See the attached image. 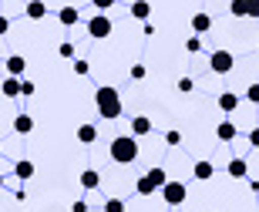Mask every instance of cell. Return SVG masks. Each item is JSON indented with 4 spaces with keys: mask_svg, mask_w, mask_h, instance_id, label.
Returning a JSON list of instances; mask_svg holds the SVG:
<instances>
[{
    "mask_svg": "<svg viewBox=\"0 0 259 212\" xmlns=\"http://www.w3.org/2000/svg\"><path fill=\"white\" fill-rule=\"evenodd\" d=\"M179 91H182V95H192V91H195V81H192V77H182V81H179Z\"/></svg>",
    "mask_w": 259,
    "mask_h": 212,
    "instance_id": "27",
    "label": "cell"
},
{
    "mask_svg": "<svg viewBox=\"0 0 259 212\" xmlns=\"http://www.w3.org/2000/svg\"><path fill=\"white\" fill-rule=\"evenodd\" d=\"M185 51H189V54H199V51H202V37H199V34H192V37L185 40Z\"/></svg>",
    "mask_w": 259,
    "mask_h": 212,
    "instance_id": "23",
    "label": "cell"
},
{
    "mask_svg": "<svg viewBox=\"0 0 259 212\" xmlns=\"http://www.w3.org/2000/svg\"><path fill=\"white\" fill-rule=\"evenodd\" d=\"M0 152H4V145H0Z\"/></svg>",
    "mask_w": 259,
    "mask_h": 212,
    "instance_id": "39",
    "label": "cell"
},
{
    "mask_svg": "<svg viewBox=\"0 0 259 212\" xmlns=\"http://www.w3.org/2000/svg\"><path fill=\"white\" fill-rule=\"evenodd\" d=\"M98 138V128L95 125H77V142L81 145H91Z\"/></svg>",
    "mask_w": 259,
    "mask_h": 212,
    "instance_id": "19",
    "label": "cell"
},
{
    "mask_svg": "<svg viewBox=\"0 0 259 212\" xmlns=\"http://www.w3.org/2000/svg\"><path fill=\"white\" fill-rule=\"evenodd\" d=\"M88 71H91V68H88V61H74V74H81V77H84Z\"/></svg>",
    "mask_w": 259,
    "mask_h": 212,
    "instance_id": "34",
    "label": "cell"
},
{
    "mask_svg": "<svg viewBox=\"0 0 259 212\" xmlns=\"http://www.w3.org/2000/svg\"><path fill=\"white\" fill-rule=\"evenodd\" d=\"M162 195L168 205H182L185 195H189V189H185V182H175V179H168V182L162 185Z\"/></svg>",
    "mask_w": 259,
    "mask_h": 212,
    "instance_id": "5",
    "label": "cell"
},
{
    "mask_svg": "<svg viewBox=\"0 0 259 212\" xmlns=\"http://www.w3.org/2000/svg\"><path fill=\"white\" fill-rule=\"evenodd\" d=\"M91 4H95V10H101V14L115 7V0H91Z\"/></svg>",
    "mask_w": 259,
    "mask_h": 212,
    "instance_id": "28",
    "label": "cell"
},
{
    "mask_svg": "<svg viewBox=\"0 0 259 212\" xmlns=\"http://www.w3.org/2000/svg\"><path fill=\"white\" fill-rule=\"evenodd\" d=\"M145 175L152 179V185H155V189H162V185L168 182V172H165V168H158V165H155V168H148Z\"/></svg>",
    "mask_w": 259,
    "mask_h": 212,
    "instance_id": "21",
    "label": "cell"
},
{
    "mask_svg": "<svg viewBox=\"0 0 259 212\" xmlns=\"http://www.w3.org/2000/svg\"><path fill=\"white\" fill-rule=\"evenodd\" d=\"M145 74H148V68H145V64H135V68H132V77H135V81H142Z\"/></svg>",
    "mask_w": 259,
    "mask_h": 212,
    "instance_id": "29",
    "label": "cell"
},
{
    "mask_svg": "<svg viewBox=\"0 0 259 212\" xmlns=\"http://www.w3.org/2000/svg\"><path fill=\"white\" fill-rule=\"evenodd\" d=\"M14 132H17V135H30V132H34V118L30 115H17L14 118Z\"/></svg>",
    "mask_w": 259,
    "mask_h": 212,
    "instance_id": "12",
    "label": "cell"
},
{
    "mask_svg": "<svg viewBox=\"0 0 259 212\" xmlns=\"http://www.w3.org/2000/svg\"><path fill=\"white\" fill-rule=\"evenodd\" d=\"M105 212H125V202H121V199H108Z\"/></svg>",
    "mask_w": 259,
    "mask_h": 212,
    "instance_id": "26",
    "label": "cell"
},
{
    "mask_svg": "<svg viewBox=\"0 0 259 212\" xmlns=\"http://www.w3.org/2000/svg\"><path fill=\"white\" fill-rule=\"evenodd\" d=\"M212 175H215V165H212V162H205V158L195 162V179H199V182H209Z\"/></svg>",
    "mask_w": 259,
    "mask_h": 212,
    "instance_id": "13",
    "label": "cell"
},
{
    "mask_svg": "<svg viewBox=\"0 0 259 212\" xmlns=\"http://www.w3.org/2000/svg\"><path fill=\"white\" fill-rule=\"evenodd\" d=\"M58 20L64 24V27H74L77 20H81V14H77V7H61L58 10Z\"/></svg>",
    "mask_w": 259,
    "mask_h": 212,
    "instance_id": "8",
    "label": "cell"
},
{
    "mask_svg": "<svg viewBox=\"0 0 259 212\" xmlns=\"http://www.w3.org/2000/svg\"><path fill=\"white\" fill-rule=\"evenodd\" d=\"M229 14H232V17H246V0H232Z\"/></svg>",
    "mask_w": 259,
    "mask_h": 212,
    "instance_id": "24",
    "label": "cell"
},
{
    "mask_svg": "<svg viewBox=\"0 0 259 212\" xmlns=\"http://www.w3.org/2000/svg\"><path fill=\"white\" fill-rule=\"evenodd\" d=\"M95 105H98V115L108 118V121L121 118V95H118L111 84H101V88L95 91Z\"/></svg>",
    "mask_w": 259,
    "mask_h": 212,
    "instance_id": "1",
    "label": "cell"
},
{
    "mask_svg": "<svg viewBox=\"0 0 259 212\" xmlns=\"http://www.w3.org/2000/svg\"><path fill=\"white\" fill-rule=\"evenodd\" d=\"M111 30H115V20L108 17V14H95V17H88V37L105 40V37H111Z\"/></svg>",
    "mask_w": 259,
    "mask_h": 212,
    "instance_id": "3",
    "label": "cell"
},
{
    "mask_svg": "<svg viewBox=\"0 0 259 212\" xmlns=\"http://www.w3.org/2000/svg\"><path fill=\"white\" fill-rule=\"evenodd\" d=\"M152 132V118H145V115H138V118H132V135L138 138V135H148Z\"/></svg>",
    "mask_w": 259,
    "mask_h": 212,
    "instance_id": "9",
    "label": "cell"
},
{
    "mask_svg": "<svg viewBox=\"0 0 259 212\" xmlns=\"http://www.w3.org/2000/svg\"><path fill=\"white\" fill-rule=\"evenodd\" d=\"M232 68H236L232 51H212V54H209V71H212V74H229Z\"/></svg>",
    "mask_w": 259,
    "mask_h": 212,
    "instance_id": "4",
    "label": "cell"
},
{
    "mask_svg": "<svg viewBox=\"0 0 259 212\" xmlns=\"http://www.w3.org/2000/svg\"><path fill=\"white\" fill-rule=\"evenodd\" d=\"M209 27H212V17L205 14V10H199V14L192 17V30H195V34H205Z\"/></svg>",
    "mask_w": 259,
    "mask_h": 212,
    "instance_id": "14",
    "label": "cell"
},
{
    "mask_svg": "<svg viewBox=\"0 0 259 212\" xmlns=\"http://www.w3.org/2000/svg\"><path fill=\"white\" fill-rule=\"evenodd\" d=\"M61 58H74V44H67V40H64V44H61Z\"/></svg>",
    "mask_w": 259,
    "mask_h": 212,
    "instance_id": "31",
    "label": "cell"
},
{
    "mask_svg": "<svg viewBox=\"0 0 259 212\" xmlns=\"http://www.w3.org/2000/svg\"><path fill=\"white\" fill-rule=\"evenodd\" d=\"M219 108L226 111V115H229V111H236V108H239V95H232V91H222V95H219Z\"/></svg>",
    "mask_w": 259,
    "mask_h": 212,
    "instance_id": "11",
    "label": "cell"
},
{
    "mask_svg": "<svg viewBox=\"0 0 259 212\" xmlns=\"http://www.w3.org/2000/svg\"><path fill=\"white\" fill-rule=\"evenodd\" d=\"M71 212H88V202H81V199H77V202L71 205Z\"/></svg>",
    "mask_w": 259,
    "mask_h": 212,
    "instance_id": "37",
    "label": "cell"
},
{
    "mask_svg": "<svg viewBox=\"0 0 259 212\" xmlns=\"http://www.w3.org/2000/svg\"><path fill=\"white\" fill-rule=\"evenodd\" d=\"M24 14H27L30 20H40V17H44V14H48V4H44V0H30V4H27V10H24Z\"/></svg>",
    "mask_w": 259,
    "mask_h": 212,
    "instance_id": "15",
    "label": "cell"
},
{
    "mask_svg": "<svg viewBox=\"0 0 259 212\" xmlns=\"http://www.w3.org/2000/svg\"><path fill=\"white\" fill-rule=\"evenodd\" d=\"M226 172H229L232 179H246V175H249V165H246V158H232Z\"/></svg>",
    "mask_w": 259,
    "mask_h": 212,
    "instance_id": "10",
    "label": "cell"
},
{
    "mask_svg": "<svg viewBox=\"0 0 259 212\" xmlns=\"http://www.w3.org/2000/svg\"><path fill=\"white\" fill-rule=\"evenodd\" d=\"M246 98H249L252 105H259V84H249V91H246Z\"/></svg>",
    "mask_w": 259,
    "mask_h": 212,
    "instance_id": "30",
    "label": "cell"
},
{
    "mask_svg": "<svg viewBox=\"0 0 259 212\" xmlns=\"http://www.w3.org/2000/svg\"><path fill=\"white\" fill-rule=\"evenodd\" d=\"M246 17L259 20V0H246Z\"/></svg>",
    "mask_w": 259,
    "mask_h": 212,
    "instance_id": "25",
    "label": "cell"
},
{
    "mask_svg": "<svg viewBox=\"0 0 259 212\" xmlns=\"http://www.w3.org/2000/svg\"><path fill=\"white\" fill-rule=\"evenodd\" d=\"M179 142H182L179 132H165V145H179Z\"/></svg>",
    "mask_w": 259,
    "mask_h": 212,
    "instance_id": "33",
    "label": "cell"
},
{
    "mask_svg": "<svg viewBox=\"0 0 259 212\" xmlns=\"http://www.w3.org/2000/svg\"><path fill=\"white\" fill-rule=\"evenodd\" d=\"M249 145H252V148H259V128H252V132H249Z\"/></svg>",
    "mask_w": 259,
    "mask_h": 212,
    "instance_id": "36",
    "label": "cell"
},
{
    "mask_svg": "<svg viewBox=\"0 0 259 212\" xmlns=\"http://www.w3.org/2000/svg\"><path fill=\"white\" fill-rule=\"evenodd\" d=\"M135 192H138V195H152V192H158V189L152 185V179H148V175H138V182H135Z\"/></svg>",
    "mask_w": 259,
    "mask_h": 212,
    "instance_id": "22",
    "label": "cell"
},
{
    "mask_svg": "<svg viewBox=\"0 0 259 212\" xmlns=\"http://www.w3.org/2000/svg\"><path fill=\"white\" fill-rule=\"evenodd\" d=\"M135 158H138V138L135 135H118L115 142H111V162L132 165Z\"/></svg>",
    "mask_w": 259,
    "mask_h": 212,
    "instance_id": "2",
    "label": "cell"
},
{
    "mask_svg": "<svg viewBox=\"0 0 259 212\" xmlns=\"http://www.w3.org/2000/svg\"><path fill=\"white\" fill-rule=\"evenodd\" d=\"M24 68H27V61L20 58V54H10V58H7V74L10 77H20V74H24Z\"/></svg>",
    "mask_w": 259,
    "mask_h": 212,
    "instance_id": "7",
    "label": "cell"
},
{
    "mask_svg": "<svg viewBox=\"0 0 259 212\" xmlns=\"http://www.w3.org/2000/svg\"><path fill=\"white\" fill-rule=\"evenodd\" d=\"M20 95H24V98L34 95V81H20Z\"/></svg>",
    "mask_w": 259,
    "mask_h": 212,
    "instance_id": "32",
    "label": "cell"
},
{
    "mask_svg": "<svg viewBox=\"0 0 259 212\" xmlns=\"http://www.w3.org/2000/svg\"><path fill=\"white\" fill-rule=\"evenodd\" d=\"M148 14H152V4H148V0H135L132 4V17L135 20H148Z\"/></svg>",
    "mask_w": 259,
    "mask_h": 212,
    "instance_id": "16",
    "label": "cell"
},
{
    "mask_svg": "<svg viewBox=\"0 0 259 212\" xmlns=\"http://www.w3.org/2000/svg\"><path fill=\"white\" fill-rule=\"evenodd\" d=\"M7 30H10V17H4V14H0V37H4Z\"/></svg>",
    "mask_w": 259,
    "mask_h": 212,
    "instance_id": "35",
    "label": "cell"
},
{
    "mask_svg": "<svg viewBox=\"0 0 259 212\" xmlns=\"http://www.w3.org/2000/svg\"><path fill=\"white\" fill-rule=\"evenodd\" d=\"M0 91H4L7 98H20V81H17V77H4Z\"/></svg>",
    "mask_w": 259,
    "mask_h": 212,
    "instance_id": "20",
    "label": "cell"
},
{
    "mask_svg": "<svg viewBox=\"0 0 259 212\" xmlns=\"http://www.w3.org/2000/svg\"><path fill=\"white\" fill-rule=\"evenodd\" d=\"M81 185L91 192V189H98V185H101V175H98L95 168H84V172H81Z\"/></svg>",
    "mask_w": 259,
    "mask_h": 212,
    "instance_id": "18",
    "label": "cell"
},
{
    "mask_svg": "<svg viewBox=\"0 0 259 212\" xmlns=\"http://www.w3.org/2000/svg\"><path fill=\"white\" fill-rule=\"evenodd\" d=\"M236 135H239V128L232 125V121H222V125L215 128V138H219V142H236Z\"/></svg>",
    "mask_w": 259,
    "mask_h": 212,
    "instance_id": "6",
    "label": "cell"
},
{
    "mask_svg": "<svg viewBox=\"0 0 259 212\" xmlns=\"http://www.w3.org/2000/svg\"><path fill=\"white\" fill-rule=\"evenodd\" d=\"M14 175H17L20 182L34 179V162H27V158H24V162H17V165H14Z\"/></svg>",
    "mask_w": 259,
    "mask_h": 212,
    "instance_id": "17",
    "label": "cell"
},
{
    "mask_svg": "<svg viewBox=\"0 0 259 212\" xmlns=\"http://www.w3.org/2000/svg\"><path fill=\"white\" fill-rule=\"evenodd\" d=\"M0 189H4V175H0Z\"/></svg>",
    "mask_w": 259,
    "mask_h": 212,
    "instance_id": "38",
    "label": "cell"
}]
</instances>
